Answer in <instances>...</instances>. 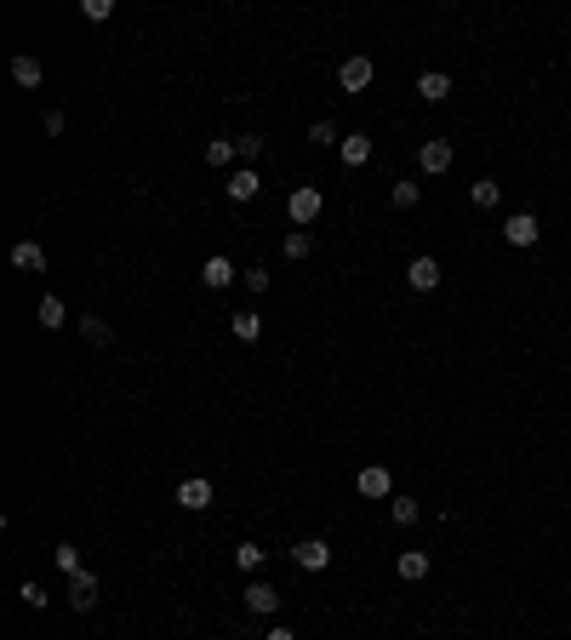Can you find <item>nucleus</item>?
Returning a JSON list of instances; mask_svg holds the SVG:
<instances>
[{"mask_svg": "<svg viewBox=\"0 0 571 640\" xmlns=\"http://www.w3.org/2000/svg\"><path fill=\"white\" fill-rule=\"evenodd\" d=\"M320 212H326V195H320L315 183H303V189H291V195H286V217H291L298 229H308Z\"/></svg>", "mask_w": 571, "mask_h": 640, "instance_id": "1", "label": "nucleus"}, {"mask_svg": "<svg viewBox=\"0 0 571 640\" xmlns=\"http://www.w3.org/2000/svg\"><path fill=\"white\" fill-rule=\"evenodd\" d=\"M452 161H457V149L446 144V137H423V144H418V166L428 171V178H440V171H452Z\"/></svg>", "mask_w": 571, "mask_h": 640, "instance_id": "2", "label": "nucleus"}, {"mask_svg": "<svg viewBox=\"0 0 571 640\" xmlns=\"http://www.w3.org/2000/svg\"><path fill=\"white\" fill-rule=\"evenodd\" d=\"M212 497H218V487H212L206 475H189L177 487V509H189V514H200V509H212Z\"/></svg>", "mask_w": 571, "mask_h": 640, "instance_id": "3", "label": "nucleus"}, {"mask_svg": "<svg viewBox=\"0 0 571 640\" xmlns=\"http://www.w3.org/2000/svg\"><path fill=\"white\" fill-rule=\"evenodd\" d=\"M246 612H252V618H274V612H281V589H274V583H264V577H257V583H246Z\"/></svg>", "mask_w": 571, "mask_h": 640, "instance_id": "4", "label": "nucleus"}, {"mask_svg": "<svg viewBox=\"0 0 571 640\" xmlns=\"http://www.w3.org/2000/svg\"><path fill=\"white\" fill-rule=\"evenodd\" d=\"M372 154H377V144L366 132H349L343 144H337V161H343L349 171H360V166H372Z\"/></svg>", "mask_w": 571, "mask_h": 640, "instance_id": "5", "label": "nucleus"}, {"mask_svg": "<svg viewBox=\"0 0 571 640\" xmlns=\"http://www.w3.org/2000/svg\"><path fill=\"white\" fill-rule=\"evenodd\" d=\"M440 275H446V269H440V258H428V252L406 263V286H411V292H435V286H440Z\"/></svg>", "mask_w": 571, "mask_h": 640, "instance_id": "6", "label": "nucleus"}, {"mask_svg": "<svg viewBox=\"0 0 571 640\" xmlns=\"http://www.w3.org/2000/svg\"><path fill=\"white\" fill-rule=\"evenodd\" d=\"M229 200H235V206H246V200H257V189H264V178H257V166H235L229 171Z\"/></svg>", "mask_w": 571, "mask_h": 640, "instance_id": "7", "label": "nucleus"}, {"mask_svg": "<svg viewBox=\"0 0 571 640\" xmlns=\"http://www.w3.org/2000/svg\"><path fill=\"white\" fill-rule=\"evenodd\" d=\"M291 560H298L303 572H326V566H332V543H326V538H303L298 549H291Z\"/></svg>", "mask_w": 571, "mask_h": 640, "instance_id": "8", "label": "nucleus"}, {"mask_svg": "<svg viewBox=\"0 0 571 640\" xmlns=\"http://www.w3.org/2000/svg\"><path fill=\"white\" fill-rule=\"evenodd\" d=\"M200 280H206L212 292H229V286H235V280H240V269H235V263H229L223 252H212L206 263H200Z\"/></svg>", "mask_w": 571, "mask_h": 640, "instance_id": "9", "label": "nucleus"}, {"mask_svg": "<svg viewBox=\"0 0 571 640\" xmlns=\"http://www.w3.org/2000/svg\"><path fill=\"white\" fill-rule=\"evenodd\" d=\"M354 492H360V497H394V480H389L383 463H366V469L354 475Z\"/></svg>", "mask_w": 571, "mask_h": 640, "instance_id": "10", "label": "nucleus"}, {"mask_svg": "<svg viewBox=\"0 0 571 640\" xmlns=\"http://www.w3.org/2000/svg\"><path fill=\"white\" fill-rule=\"evenodd\" d=\"M537 235H543V229H537V217H532V212H515V217L503 224V241H508V246H520V252H526V246H537Z\"/></svg>", "mask_w": 571, "mask_h": 640, "instance_id": "11", "label": "nucleus"}, {"mask_svg": "<svg viewBox=\"0 0 571 640\" xmlns=\"http://www.w3.org/2000/svg\"><path fill=\"white\" fill-rule=\"evenodd\" d=\"M372 57H343V69H337V86H343V92H366V86H372Z\"/></svg>", "mask_w": 571, "mask_h": 640, "instance_id": "12", "label": "nucleus"}, {"mask_svg": "<svg viewBox=\"0 0 571 640\" xmlns=\"http://www.w3.org/2000/svg\"><path fill=\"white\" fill-rule=\"evenodd\" d=\"M35 326H40V332H64V326H69V309H64V298H57V292H46V298H40Z\"/></svg>", "mask_w": 571, "mask_h": 640, "instance_id": "13", "label": "nucleus"}, {"mask_svg": "<svg viewBox=\"0 0 571 640\" xmlns=\"http://www.w3.org/2000/svg\"><path fill=\"white\" fill-rule=\"evenodd\" d=\"M418 98L423 103H446V98H452V75H446V69H423L418 75Z\"/></svg>", "mask_w": 571, "mask_h": 640, "instance_id": "14", "label": "nucleus"}, {"mask_svg": "<svg viewBox=\"0 0 571 640\" xmlns=\"http://www.w3.org/2000/svg\"><path fill=\"white\" fill-rule=\"evenodd\" d=\"M12 269L46 275V246H40V241H18V246H12Z\"/></svg>", "mask_w": 571, "mask_h": 640, "instance_id": "15", "label": "nucleus"}, {"mask_svg": "<svg viewBox=\"0 0 571 640\" xmlns=\"http://www.w3.org/2000/svg\"><path fill=\"white\" fill-rule=\"evenodd\" d=\"M98 601H103V595H98V577H91V572L69 577V606H74V612H91Z\"/></svg>", "mask_w": 571, "mask_h": 640, "instance_id": "16", "label": "nucleus"}, {"mask_svg": "<svg viewBox=\"0 0 571 640\" xmlns=\"http://www.w3.org/2000/svg\"><path fill=\"white\" fill-rule=\"evenodd\" d=\"M12 81H18L23 92H40V81H46L40 57H29V52H18V57H12Z\"/></svg>", "mask_w": 571, "mask_h": 640, "instance_id": "17", "label": "nucleus"}, {"mask_svg": "<svg viewBox=\"0 0 571 640\" xmlns=\"http://www.w3.org/2000/svg\"><path fill=\"white\" fill-rule=\"evenodd\" d=\"M235 161H240L235 137H206V166L212 171H223V166H235Z\"/></svg>", "mask_w": 571, "mask_h": 640, "instance_id": "18", "label": "nucleus"}, {"mask_svg": "<svg viewBox=\"0 0 571 640\" xmlns=\"http://www.w3.org/2000/svg\"><path fill=\"white\" fill-rule=\"evenodd\" d=\"M469 206H480V212L503 206V183H497V178H480V183H469Z\"/></svg>", "mask_w": 571, "mask_h": 640, "instance_id": "19", "label": "nucleus"}, {"mask_svg": "<svg viewBox=\"0 0 571 640\" xmlns=\"http://www.w3.org/2000/svg\"><path fill=\"white\" fill-rule=\"evenodd\" d=\"M394 566H400V577H406V583H423V577H428V555H423V549H400Z\"/></svg>", "mask_w": 571, "mask_h": 640, "instance_id": "20", "label": "nucleus"}, {"mask_svg": "<svg viewBox=\"0 0 571 640\" xmlns=\"http://www.w3.org/2000/svg\"><path fill=\"white\" fill-rule=\"evenodd\" d=\"M81 338L91 343V349H109V343H115V332H109L103 315H81Z\"/></svg>", "mask_w": 571, "mask_h": 640, "instance_id": "21", "label": "nucleus"}, {"mask_svg": "<svg viewBox=\"0 0 571 640\" xmlns=\"http://www.w3.org/2000/svg\"><path fill=\"white\" fill-rule=\"evenodd\" d=\"M423 200V183H389V206L394 212H411Z\"/></svg>", "mask_w": 571, "mask_h": 640, "instance_id": "22", "label": "nucleus"}, {"mask_svg": "<svg viewBox=\"0 0 571 640\" xmlns=\"http://www.w3.org/2000/svg\"><path fill=\"white\" fill-rule=\"evenodd\" d=\"M281 252H286V258H291V263H303V258H308V252H315V235H308V229H291V235H286V241H281Z\"/></svg>", "mask_w": 571, "mask_h": 640, "instance_id": "23", "label": "nucleus"}, {"mask_svg": "<svg viewBox=\"0 0 571 640\" xmlns=\"http://www.w3.org/2000/svg\"><path fill=\"white\" fill-rule=\"evenodd\" d=\"M229 326H235V338H240V343H257V338H264V320H257L252 309H240V315H229Z\"/></svg>", "mask_w": 571, "mask_h": 640, "instance_id": "24", "label": "nucleus"}, {"mask_svg": "<svg viewBox=\"0 0 571 640\" xmlns=\"http://www.w3.org/2000/svg\"><path fill=\"white\" fill-rule=\"evenodd\" d=\"M52 560H57V572H64V577H81V572H86V566H81V549H74V543H57Z\"/></svg>", "mask_w": 571, "mask_h": 640, "instance_id": "25", "label": "nucleus"}, {"mask_svg": "<svg viewBox=\"0 0 571 640\" xmlns=\"http://www.w3.org/2000/svg\"><path fill=\"white\" fill-rule=\"evenodd\" d=\"M389 521L411 526V521H418V497H389Z\"/></svg>", "mask_w": 571, "mask_h": 640, "instance_id": "26", "label": "nucleus"}, {"mask_svg": "<svg viewBox=\"0 0 571 640\" xmlns=\"http://www.w3.org/2000/svg\"><path fill=\"white\" fill-rule=\"evenodd\" d=\"M235 149H240V166H257V154H264V137H257V132H240Z\"/></svg>", "mask_w": 571, "mask_h": 640, "instance_id": "27", "label": "nucleus"}, {"mask_svg": "<svg viewBox=\"0 0 571 640\" xmlns=\"http://www.w3.org/2000/svg\"><path fill=\"white\" fill-rule=\"evenodd\" d=\"M308 144H320V149H337L343 137H337V127H332V120H315V127H308Z\"/></svg>", "mask_w": 571, "mask_h": 640, "instance_id": "28", "label": "nucleus"}, {"mask_svg": "<svg viewBox=\"0 0 571 640\" xmlns=\"http://www.w3.org/2000/svg\"><path fill=\"white\" fill-rule=\"evenodd\" d=\"M235 566L240 572H257V566H264V549H257V543H235Z\"/></svg>", "mask_w": 571, "mask_h": 640, "instance_id": "29", "label": "nucleus"}, {"mask_svg": "<svg viewBox=\"0 0 571 640\" xmlns=\"http://www.w3.org/2000/svg\"><path fill=\"white\" fill-rule=\"evenodd\" d=\"M81 18H86V23H109V18H115V0H86Z\"/></svg>", "mask_w": 571, "mask_h": 640, "instance_id": "30", "label": "nucleus"}, {"mask_svg": "<svg viewBox=\"0 0 571 640\" xmlns=\"http://www.w3.org/2000/svg\"><path fill=\"white\" fill-rule=\"evenodd\" d=\"M240 286L264 298V292H269V269H264V263H257V269H240Z\"/></svg>", "mask_w": 571, "mask_h": 640, "instance_id": "31", "label": "nucleus"}, {"mask_svg": "<svg viewBox=\"0 0 571 640\" xmlns=\"http://www.w3.org/2000/svg\"><path fill=\"white\" fill-rule=\"evenodd\" d=\"M18 601H23V606H35V612H40V606H46V589L35 583V577H29V583L18 589Z\"/></svg>", "mask_w": 571, "mask_h": 640, "instance_id": "32", "label": "nucleus"}, {"mask_svg": "<svg viewBox=\"0 0 571 640\" xmlns=\"http://www.w3.org/2000/svg\"><path fill=\"white\" fill-rule=\"evenodd\" d=\"M40 127H46V132H52V137H57V132H64V127H69V115H64V109H46V120H40Z\"/></svg>", "mask_w": 571, "mask_h": 640, "instance_id": "33", "label": "nucleus"}, {"mask_svg": "<svg viewBox=\"0 0 571 640\" xmlns=\"http://www.w3.org/2000/svg\"><path fill=\"white\" fill-rule=\"evenodd\" d=\"M264 640H298V635H291L286 623H269V629H264Z\"/></svg>", "mask_w": 571, "mask_h": 640, "instance_id": "34", "label": "nucleus"}]
</instances>
